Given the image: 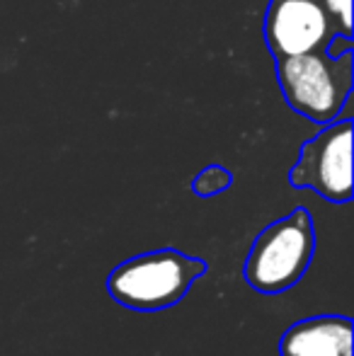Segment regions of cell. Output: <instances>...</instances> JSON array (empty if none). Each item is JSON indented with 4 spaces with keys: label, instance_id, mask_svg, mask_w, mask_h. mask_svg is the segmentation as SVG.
<instances>
[{
    "label": "cell",
    "instance_id": "277c9868",
    "mask_svg": "<svg viewBox=\"0 0 354 356\" xmlns=\"http://www.w3.org/2000/svg\"><path fill=\"white\" fill-rule=\"evenodd\" d=\"M289 184L296 189H311L332 204L350 202L352 119L323 124L321 131L301 145L296 163L289 170Z\"/></svg>",
    "mask_w": 354,
    "mask_h": 356
},
{
    "label": "cell",
    "instance_id": "3957f363",
    "mask_svg": "<svg viewBox=\"0 0 354 356\" xmlns=\"http://www.w3.org/2000/svg\"><path fill=\"white\" fill-rule=\"evenodd\" d=\"M316 254V228L308 209H293L260 230L243 264L250 289L277 296L303 279Z\"/></svg>",
    "mask_w": 354,
    "mask_h": 356
},
{
    "label": "cell",
    "instance_id": "5b68a950",
    "mask_svg": "<svg viewBox=\"0 0 354 356\" xmlns=\"http://www.w3.org/2000/svg\"><path fill=\"white\" fill-rule=\"evenodd\" d=\"M337 34L321 0H269L265 42L274 58L325 49Z\"/></svg>",
    "mask_w": 354,
    "mask_h": 356
},
{
    "label": "cell",
    "instance_id": "ba28073f",
    "mask_svg": "<svg viewBox=\"0 0 354 356\" xmlns=\"http://www.w3.org/2000/svg\"><path fill=\"white\" fill-rule=\"evenodd\" d=\"M321 5L330 15L337 34L352 37V0H321Z\"/></svg>",
    "mask_w": 354,
    "mask_h": 356
},
{
    "label": "cell",
    "instance_id": "52a82bcc",
    "mask_svg": "<svg viewBox=\"0 0 354 356\" xmlns=\"http://www.w3.org/2000/svg\"><path fill=\"white\" fill-rule=\"evenodd\" d=\"M233 182V175L228 172L223 165H209V168H204L202 172L197 175V177L192 179V192L197 194V197H216V194L226 192L228 187H231Z\"/></svg>",
    "mask_w": 354,
    "mask_h": 356
},
{
    "label": "cell",
    "instance_id": "7a4b0ae2",
    "mask_svg": "<svg viewBox=\"0 0 354 356\" xmlns=\"http://www.w3.org/2000/svg\"><path fill=\"white\" fill-rule=\"evenodd\" d=\"M354 51L330 56L325 49L277 58V83L287 104L313 124H330L345 109L352 92Z\"/></svg>",
    "mask_w": 354,
    "mask_h": 356
},
{
    "label": "cell",
    "instance_id": "6da1fadb",
    "mask_svg": "<svg viewBox=\"0 0 354 356\" xmlns=\"http://www.w3.org/2000/svg\"><path fill=\"white\" fill-rule=\"evenodd\" d=\"M207 269V259L175 248L151 250L117 264L107 277V293L129 310L156 313L177 305Z\"/></svg>",
    "mask_w": 354,
    "mask_h": 356
},
{
    "label": "cell",
    "instance_id": "8992f818",
    "mask_svg": "<svg viewBox=\"0 0 354 356\" xmlns=\"http://www.w3.org/2000/svg\"><path fill=\"white\" fill-rule=\"evenodd\" d=\"M279 356H352L350 315H313L287 327Z\"/></svg>",
    "mask_w": 354,
    "mask_h": 356
}]
</instances>
